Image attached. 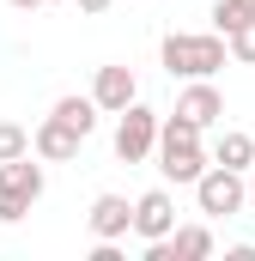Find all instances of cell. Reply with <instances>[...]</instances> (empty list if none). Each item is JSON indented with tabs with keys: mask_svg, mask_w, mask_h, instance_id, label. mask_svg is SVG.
I'll use <instances>...</instances> for the list:
<instances>
[{
	"mask_svg": "<svg viewBox=\"0 0 255 261\" xmlns=\"http://www.w3.org/2000/svg\"><path fill=\"white\" fill-rule=\"evenodd\" d=\"M213 255V231L207 225H170V237L146 243V261H207Z\"/></svg>",
	"mask_w": 255,
	"mask_h": 261,
	"instance_id": "cell-5",
	"label": "cell"
},
{
	"mask_svg": "<svg viewBox=\"0 0 255 261\" xmlns=\"http://www.w3.org/2000/svg\"><path fill=\"white\" fill-rule=\"evenodd\" d=\"M24 213H31V200H24V195H12V189H0V225H18Z\"/></svg>",
	"mask_w": 255,
	"mask_h": 261,
	"instance_id": "cell-17",
	"label": "cell"
},
{
	"mask_svg": "<svg viewBox=\"0 0 255 261\" xmlns=\"http://www.w3.org/2000/svg\"><path fill=\"white\" fill-rule=\"evenodd\" d=\"M213 164H225V170H249L255 164V134H243V128H225L219 140H213V152H207Z\"/></svg>",
	"mask_w": 255,
	"mask_h": 261,
	"instance_id": "cell-12",
	"label": "cell"
},
{
	"mask_svg": "<svg viewBox=\"0 0 255 261\" xmlns=\"http://www.w3.org/2000/svg\"><path fill=\"white\" fill-rule=\"evenodd\" d=\"M152 146H158V110H146L134 97L128 110H116V158L122 164H146Z\"/></svg>",
	"mask_w": 255,
	"mask_h": 261,
	"instance_id": "cell-4",
	"label": "cell"
},
{
	"mask_svg": "<svg viewBox=\"0 0 255 261\" xmlns=\"http://www.w3.org/2000/svg\"><path fill=\"white\" fill-rule=\"evenodd\" d=\"M43 6H49V0H43Z\"/></svg>",
	"mask_w": 255,
	"mask_h": 261,
	"instance_id": "cell-22",
	"label": "cell"
},
{
	"mask_svg": "<svg viewBox=\"0 0 255 261\" xmlns=\"http://www.w3.org/2000/svg\"><path fill=\"white\" fill-rule=\"evenodd\" d=\"M158 55H164V73L170 79H213L219 67L231 61V49H225L219 31H170Z\"/></svg>",
	"mask_w": 255,
	"mask_h": 261,
	"instance_id": "cell-2",
	"label": "cell"
},
{
	"mask_svg": "<svg viewBox=\"0 0 255 261\" xmlns=\"http://www.w3.org/2000/svg\"><path fill=\"white\" fill-rule=\"evenodd\" d=\"M85 219H91V237H110V243H122L128 231H134V200H128V195H97Z\"/></svg>",
	"mask_w": 255,
	"mask_h": 261,
	"instance_id": "cell-10",
	"label": "cell"
},
{
	"mask_svg": "<svg viewBox=\"0 0 255 261\" xmlns=\"http://www.w3.org/2000/svg\"><path fill=\"white\" fill-rule=\"evenodd\" d=\"M24 152H31V128L0 122V164H6V158H24Z\"/></svg>",
	"mask_w": 255,
	"mask_h": 261,
	"instance_id": "cell-15",
	"label": "cell"
},
{
	"mask_svg": "<svg viewBox=\"0 0 255 261\" xmlns=\"http://www.w3.org/2000/svg\"><path fill=\"white\" fill-rule=\"evenodd\" d=\"M170 225H176V200H170V189H146V195L134 200V237H140V243L170 237Z\"/></svg>",
	"mask_w": 255,
	"mask_h": 261,
	"instance_id": "cell-6",
	"label": "cell"
},
{
	"mask_svg": "<svg viewBox=\"0 0 255 261\" xmlns=\"http://www.w3.org/2000/svg\"><path fill=\"white\" fill-rule=\"evenodd\" d=\"M140 97V79H134V67H97V79H91V103H97V116H116Z\"/></svg>",
	"mask_w": 255,
	"mask_h": 261,
	"instance_id": "cell-7",
	"label": "cell"
},
{
	"mask_svg": "<svg viewBox=\"0 0 255 261\" xmlns=\"http://www.w3.org/2000/svg\"><path fill=\"white\" fill-rule=\"evenodd\" d=\"M0 189H12V195H24L31 206H37V200H43V189H49V176H43L37 152H24V158H6V164H0Z\"/></svg>",
	"mask_w": 255,
	"mask_h": 261,
	"instance_id": "cell-11",
	"label": "cell"
},
{
	"mask_svg": "<svg viewBox=\"0 0 255 261\" xmlns=\"http://www.w3.org/2000/svg\"><path fill=\"white\" fill-rule=\"evenodd\" d=\"M79 12H91V18H97V12H110V0H79Z\"/></svg>",
	"mask_w": 255,
	"mask_h": 261,
	"instance_id": "cell-19",
	"label": "cell"
},
{
	"mask_svg": "<svg viewBox=\"0 0 255 261\" xmlns=\"http://www.w3.org/2000/svg\"><path fill=\"white\" fill-rule=\"evenodd\" d=\"M225 261H255V243H231V255Z\"/></svg>",
	"mask_w": 255,
	"mask_h": 261,
	"instance_id": "cell-18",
	"label": "cell"
},
{
	"mask_svg": "<svg viewBox=\"0 0 255 261\" xmlns=\"http://www.w3.org/2000/svg\"><path fill=\"white\" fill-rule=\"evenodd\" d=\"M6 6H12V12H37L43 0H6Z\"/></svg>",
	"mask_w": 255,
	"mask_h": 261,
	"instance_id": "cell-20",
	"label": "cell"
},
{
	"mask_svg": "<svg viewBox=\"0 0 255 261\" xmlns=\"http://www.w3.org/2000/svg\"><path fill=\"white\" fill-rule=\"evenodd\" d=\"M176 116H183V122H194V128L207 134L219 116H225V97H219V85H213V79H189V85H183V97H176Z\"/></svg>",
	"mask_w": 255,
	"mask_h": 261,
	"instance_id": "cell-8",
	"label": "cell"
},
{
	"mask_svg": "<svg viewBox=\"0 0 255 261\" xmlns=\"http://www.w3.org/2000/svg\"><path fill=\"white\" fill-rule=\"evenodd\" d=\"M158 170H164V182H194L213 158H207V146H200V128L194 122H183L176 110L170 116H158Z\"/></svg>",
	"mask_w": 255,
	"mask_h": 261,
	"instance_id": "cell-1",
	"label": "cell"
},
{
	"mask_svg": "<svg viewBox=\"0 0 255 261\" xmlns=\"http://www.w3.org/2000/svg\"><path fill=\"white\" fill-rule=\"evenodd\" d=\"M49 116H55V122H67L79 140H91V128H97V103H91V97H61Z\"/></svg>",
	"mask_w": 255,
	"mask_h": 261,
	"instance_id": "cell-13",
	"label": "cell"
},
{
	"mask_svg": "<svg viewBox=\"0 0 255 261\" xmlns=\"http://www.w3.org/2000/svg\"><path fill=\"white\" fill-rule=\"evenodd\" d=\"M243 182H249V206H255V164H249V170H243Z\"/></svg>",
	"mask_w": 255,
	"mask_h": 261,
	"instance_id": "cell-21",
	"label": "cell"
},
{
	"mask_svg": "<svg viewBox=\"0 0 255 261\" xmlns=\"http://www.w3.org/2000/svg\"><path fill=\"white\" fill-rule=\"evenodd\" d=\"M243 24H255V0H213V31L219 37H231Z\"/></svg>",
	"mask_w": 255,
	"mask_h": 261,
	"instance_id": "cell-14",
	"label": "cell"
},
{
	"mask_svg": "<svg viewBox=\"0 0 255 261\" xmlns=\"http://www.w3.org/2000/svg\"><path fill=\"white\" fill-rule=\"evenodd\" d=\"M189 189H194L200 219H231V213L249 206V182H243V170H225V164H207Z\"/></svg>",
	"mask_w": 255,
	"mask_h": 261,
	"instance_id": "cell-3",
	"label": "cell"
},
{
	"mask_svg": "<svg viewBox=\"0 0 255 261\" xmlns=\"http://www.w3.org/2000/svg\"><path fill=\"white\" fill-rule=\"evenodd\" d=\"M79 146H85V140L67 128V122H55V116H43L37 134H31V152H37L43 164H73V158H79Z\"/></svg>",
	"mask_w": 255,
	"mask_h": 261,
	"instance_id": "cell-9",
	"label": "cell"
},
{
	"mask_svg": "<svg viewBox=\"0 0 255 261\" xmlns=\"http://www.w3.org/2000/svg\"><path fill=\"white\" fill-rule=\"evenodd\" d=\"M225 49H231V61L255 67V24H243V31H231V37H225Z\"/></svg>",
	"mask_w": 255,
	"mask_h": 261,
	"instance_id": "cell-16",
	"label": "cell"
}]
</instances>
